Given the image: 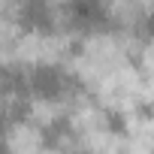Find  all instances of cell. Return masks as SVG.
Here are the masks:
<instances>
[{
  "label": "cell",
  "mask_w": 154,
  "mask_h": 154,
  "mask_svg": "<svg viewBox=\"0 0 154 154\" xmlns=\"http://www.w3.org/2000/svg\"><path fill=\"white\" fill-rule=\"evenodd\" d=\"M72 72L57 63H33L27 66V91L39 103H60L72 94Z\"/></svg>",
  "instance_id": "1"
},
{
  "label": "cell",
  "mask_w": 154,
  "mask_h": 154,
  "mask_svg": "<svg viewBox=\"0 0 154 154\" xmlns=\"http://www.w3.org/2000/svg\"><path fill=\"white\" fill-rule=\"evenodd\" d=\"M63 12L82 36L103 33L112 27V9L106 0H63Z\"/></svg>",
  "instance_id": "2"
},
{
  "label": "cell",
  "mask_w": 154,
  "mask_h": 154,
  "mask_svg": "<svg viewBox=\"0 0 154 154\" xmlns=\"http://www.w3.org/2000/svg\"><path fill=\"white\" fill-rule=\"evenodd\" d=\"M100 118H103V130L112 133V136H124L127 127H130V118H127V112L121 106H106L100 112Z\"/></svg>",
  "instance_id": "3"
}]
</instances>
